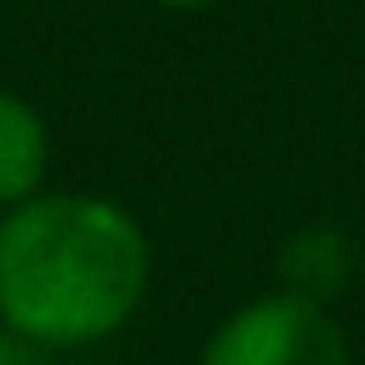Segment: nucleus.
Here are the masks:
<instances>
[{
  "label": "nucleus",
  "instance_id": "nucleus-7",
  "mask_svg": "<svg viewBox=\"0 0 365 365\" xmlns=\"http://www.w3.org/2000/svg\"><path fill=\"white\" fill-rule=\"evenodd\" d=\"M359 291H365V245H359Z\"/></svg>",
  "mask_w": 365,
  "mask_h": 365
},
{
  "label": "nucleus",
  "instance_id": "nucleus-5",
  "mask_svg": "<svg viewBox=\"0 0 365 365\" xmlns=\"http://www.w3.org/2000/svg\"><path fill=\"white\" fill-rule=\"evenodd\" d=\"M0 365H46V359H40L29 342H17L11 331H0Z\"/></svg>",
  "mask_w": 365,
  "mask_h": 365
},
{
  "label": "nucleus",
  "instance_id": "nucleus-2",
  "mask_svg": "<svg viewBox=\"0 0 365 365\" xmlns=\"http://www.w3.org/2000/svg\"><path fill=\"white\" fill-rule=\"evenodd\" d=\"M194 365H354V348L331 308L262 291L205 336Z\"/></svg>",
  "mask_w": 365,
  "mask_h": 365
},
{
  "label": "nucleus",
  "instance_id": "nucleus-1",
  "mask_svg": "<svg viewBox=\"0 0 365 365\" xmlns=\"http://www.w3.org/2000/svg\"><path fill=\"white\" fill-rule=\"evenodd\" d=\"M154 251L108 194L40 188L0 211V331L34 354L108 342L148 297Z\"/></svg>",
  "mask_w": 365,
  "mask_h": 365
},
{
  "label": "nucleus",
  "instance_id": "nucleus-6",
  "mask_svg": "<svg viewBox=\"0 0 365 365\" xmlns=\"http://www.w3.org/2000/svg\"><path fill=\"white\" fill-rule=\"evenodd\" d=\"M148 6H165V11H211L222 0H148Z\"/></svg>",
  "mask_w": 365,
  "mask_h": 365
},
{
  "label": "nucleus",
  "instance_id": "nucleus-3",
  "mask_svg": "<svg viewBox=\"0 0 365 365\" xmlns=\"http://www.w3.org/2000/svg\"><path fill=\"white\" fill-rule=\"evenodd\" d=\"M354 279H359V245L331 222H308L279 245V285L274 291H291L302 302L331 308Z\"/></svg>",
  "mask_w": 365,
  "mask_h": 365
},
{
  "label": "nucleus",
  "instance_id": "nucleus-4",
  "mask_svg": "<svg viewBox=\"0 0 365 365\" xmlns=\"http://www.w3.org/2000/svg\"><path fill=\"white\" fill-rule=\"evenodd\" d=\"M46 165H51L46 114L23 91H6L0 86V211L34 200L46 188Z\"/></svg>",
  "mask_w": 365,
  "mask_h": 365
}]
</instances>
